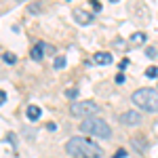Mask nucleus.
<instances>
[{
	"instance_id": "obj_1",
	"label": "nucleus",
	"mask_w": 158,
	"mask_h": 158,
	"mask_svg": "<svg viewBox=\"0 0 158 158\" xmlns=\"http://www.w3.org/2000/svg\"><path fill=\"white\" fill-rule=\"evenodd\" d=\"M65 152L74 158H101L103 156V150L95 141L86 139V137H72L65 143Z\"/></svg>"
},
{
	"instance_id": "obj_2",
	"label": "nucleus",
	"mask_w": 158,
	"mask_h": 158,
	"mask_svg": "<svg viewBox=\"0 0 158 158\" xmlns=\"http://www.w3.org/2000/svg\"><path fill=\"white\" fill-rule=\"evenodd\" d=\"M133 103L146 112H158V91L156 89H137L133 93Z\"/></svg>"
},
{
	"instance_id": "obj_3",
	"label": "nucleus",
	"mask_w": 158,
	"mask_h": 158,
	"mask_svg": "<svg viewBox=\"0 0 158 158\" xmlns=\"http://www.w3.org/2000/svg\"><path fill=\"white\" fill-rule=\"evenodd\" d=\"M80 131H85L86 135H93L99 139H110L112 137V129H110L108 122H103L101 118L93 116V118H85L80 122Z\"/></svg>"
},
{
	"instance_id": "obj_4",
	"label": "nucleus",
	"mask_w": 158,
	"mask_h": 158,
	"mask_svg": "<svg viewBox=\"0 0 158 158\" xmlns=\"http://www.w3.org/2000/svg\"><path fill=\"white\" fill-rule=\"evenodd\" d=\"M70 114L76 118H93L95 114H99V106L95 101H76L70 108Z\"/></svg>"
},
{
	"instance_id": "obj_5",
	"label": "nucleus",
	"mask_w": 158,
	"mask_h": 158,
	"mask_svg": "<svg viewBox=\"0 0 158 158\" xmlns=\"http://www.w3.org/2000/svg\"><path fill=\"white\" fill-rule=\"evenodd\" d=\"M53 47H49L47 42H36L34 47H32V51H30V57L34 61H42V57H44V53H53Z\"/></svg>"
},
{
	"instance_id": "obj_6",
	"label": "nucleus",
	"mask_w": 158,
	"mask_h": 158,
	"mask_svg": "<svg viewBox=\"0 0 158 158\" xmlns=\"http://www.w3.org/2000/svg\"><path fill=\"white\" fill-rule=\"evenodd\" d=\"M118 120H120L122 124H139V122H141V116H139L137 112H124V114H120Z\"/></svg>"
},
{
	"instance_id": "obj_7",
	"label": "nucleus",
	"mask_w": 158,
	"mask_h": 158,
	"mask_svg": "<svg viewBox=\"0 0 158 158\" xmlns=\"http://www.w3.org/2000/svg\"><path fill=\"white\" fill-rule=\"evenodd\" d=\"M74 19H76L78 23L86 25V23H91V21H93V15H91V13H85L82 9H76V11H74Z\"/></svg>"
},
{
	"instance_id": "obj_8",
	"label": "nucleus",
	"mask_w": 158,
	"mask_h": 158,
	"mask_svg": "<svg viewBox=\"0 0 158 158\" xmlns=\"http://www.w3.org/2000/svg\"><path fill=\"white\" fill-rule=\"evenodd\" d=\"M93 61H95V63H99V65H110V63H112V55H110V53H106V51H99V53H95Z\"/></svg>"
},
{
	"instance_id": "obj_9",
	"label": "nucleus",
	"mask_w": 158,
	"mask_h": 158,
	"mask_svg": "<svg viewBox=\"0 0 158 158\" xmlns=\"http://www.w3.org/2000/svg\"><path fill=\"white\" fill-rule=\"evenodd\" d=\"M40 114H42V112H40L38 106H30V108H27V118H30V120H38Z\"/></svg>"
},
{
	"instance_id": "obj_10",
	"label": "nucleus",
	"mask_w": 158,
	"mask_h": 158,
	"mask_svg": "<svg viewBox=\"0 0 158 158\" xmlns=\"http://www.w3.org/2000/svg\"><path fill=\"white\" fill-rule=\"evenodd\" d=\"M131 42H135V44H141V42H146V34H143V32H135L133 36H131Z\"/></svg>"
},
{
	"instance_id": "obj_11",
	"label": "nucleus",
	"mask_w": 158,
	"mask_h": 158,
	"mask_svg": "<svg viewBox=\"0 0 158 158\" xmlns=\"http://www.w3.org/2000/svg\"><path fill=\"white\" fill-rule=\"evenodd\" d=\"M2 61H6V63H17V57L13 55V53H2Z\"/></svg>"
},
{
	"instance_id": "obj_12",
	"label": "nucleus",
	"mask_w": 158,
	"mask_h": 158,
	"mask_svg": "<svg viewBox=\"0 0 158 158\" xmlns=\"http://www.w3.org/2000/svg\"><path fill=\"white\" fill-rule=\"evenodd\" d=\"M146 76L148 78H158V68L156 65H150V68L146 70Z\"/></svg>"
},
{
	"instance_id": "obj_13",
	"label": "nucleus",
	"mask_w": 158,
	"mask_h": 158,
	"mask_svg": "<svg viewBox=\"0 0 158 158\" xmlns=\"http://www.w3.org/2000/svg\"><path fill=\"white\" fill-rule=\"evenodd\" d=\"M65 97H68V99H76V97H78V89H76V86L68 89V91H65Z\"/></svg>"
},
{
	"instance_id": "obj_14",
	"label": "nucleus",
	"mask_w": 158,
	"mask_h": 158,
	"mask_svg": "<svg viewBox=\"0 0 158 158\" xmlns=\"http://www.w3.org/2000/svg\"><path fill=\"white\" fill-rule=\"evenodd\" d=\"M53 65H55V68H57V70H63V68H65V57H57V59H55V63H53Z\"/></svg>"
},
{
	"instance_id": "obj_15",
	"label": "nucleus",
	"mask_w": 158,
	"mask_h": 158,
	"mask_svg": "<svg viewBox=\"0 0 158 158\" xmlns=\"http://www.w3.org/2000/svg\"><path fill=\"white\" fill-rule=\"evenodd\" d=\"M129 63H131L129 59H122L120 63H118V68H120V72H122V70H127V68H129Z\"/></svg>"
},
{
	"instance_id": "obj_16",
	"label": "nucleus",
	"mask_w": 158,
	"mask_h": 158,
	"mask_svg": "<svg viewBox=\"0 0 158 158\" xmlns=\"http://www.w3.org/2000/svg\"><path fill=\"white\" fill-rule=\"evenodd\" d=\"M124 80H127V78H124V74H122V72H118V74H116V82H118V85H122Z\"/></svg>"
},
{
	"instance_id": "obj_17",
	"label": "nucleus",
	"mask_w": 158,
	"mask_h": 158,
	"mask_svg": "<svg viewBox=\"0 0 158 158\" xmlns=\"http://www.w3.org/2000/svg\"><path fill=\"white\" fill-rule=\"evenodd\" d=\"M114 158H127V150H118V152L114 154Z\"/></svg>"
},
{
	"instance_id": "obj_18",
	"label": "nucleus",
	"mask_w": 158,
	"mask_h": 158,
	"mask_svg": "<svg viewBox=\"0 0 158 158\" xmlns=\"http://www.w3.org/2000/svg\"><path fill=\"white\" fill-rule=\"evenodd\" d=\"M91 6H93L95 11H99V9H101V4H99V0H91Z\"/></svg>"
},
{
	"instance_id": "obj_19",
	"label": "nucleus",
	"mask_w": 158,
	"mask_h": 158,
	"mask_svg": "<svg viewBox=\"0 0 158 158\" xmlns=\"http://www.w3.org/2000/svg\"><path fill=\"white\" fill-rule=\"evenodd\" d=\"M146 53H148V57H156V55H158V51H156V49H148Z\"/></svg>"
},
{
	"instance_id": "obj_20",
	"label": "nucleus",
	"mask_w": 158,
	"mask_h": 158,
	"mask_svg": "<svg viewBox=\"0 0 158 158\" xmlns=\"http://www.w3.org/2000/svg\"><path fill=\"white\" fill-rule=\"evenodd\" d=\"M4 101H6V95H4V91H0V106H2Z\"/></svg>"
},
{
	"instance_id": "obj_21",
	"label": "nucleus",
	"mask_w": 158,
	"mask_h": 158,
	"mask_svg": "<svg viewBox=\"0 0 158 158\" xmlns=\"http://www.w3.org/2000/svg\"><path fill=\"white\" fill-rule=\"evenodd\" d=\"M110 2H118V0H110Z\"/></svg>"
},
{
	"instance_id": "obj_22",
	"label": "nucleus",
	"mask_w": 158,
	"mask_h": 158,
	"mask_svg": "<svg viewBox=\"0 0 158 158\" xmlns=\"http://www.w3.org/2000/svg\"><path fill=\"white\" fill-rule=\"evenodd\" d=\"M17 2H25V0H17Z\"/></svg>"
}]
</instances>
